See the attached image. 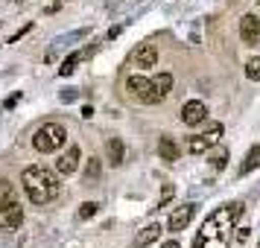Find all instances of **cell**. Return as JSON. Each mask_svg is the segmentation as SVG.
<instances>
[{
    "instance_id": "1",
    "label": "cell",
    "mask_w": 260,
    "mask_h": 248,
    "mask_svg": "<svg viewBox=\"0 0 260 248\" xmlns=\"http://www.w3.org/2000/svg\"><path fill=\"white\" fill-rule=\"evenodd\" d=\"M240 213H243V204H240V201H231V204L216 207V210L202 222L199 234H196V239H193L190 248H228Z\"/></svg>"
},
{
    "instance_id": "2",
    "label": "cell",
    "mask_w": 260,
    "mask_h": 248,
    "mask_svg": "<svg viewBox=\"0 0 260 248\" xmlns=\"http://www.w3.org/2000/svg\"><path fill=\"white\" fill-rule=\"evenodd\" d=\"M21 181H24V190L29 196V201H36V204H50L59 196V175L53 169H47L44 164L26 166Z\"/></svg>"
},
{
    "instance_id": "3",
    "label": "cell",
    "mask_w": 260,
    "mask_h": 248,
    "mask_svg": "<svg viewBox=\"0 0 260 248\" xmlns=\"http://www.w3.org/2000/svg\"><path fill=\"white\" fill-rule=\"evenodd\" d=\"M64 143H68V129H64L61 123H44V126H38L36 134H32V149L41 152V155L59 152Z\"/></svg>"
},
{
    "instance_id": "4",
    "label": "cell",
    "mask_w": 260,
    "mask_h": 248,
    "mask_svg": "<svg viewBox=\"0 0 260 248\" xmlns=\"http://www.w3.org/2000/svg\"><path fill=\"white\" fill-rule=\"evenodd\" d=\"M222 131H225L222 123H211V126L202 131V134H196V137H190V140H187V152H190V155H205V152H211L213 146L219 143Z\"/></svg>"
},
{
    "instance_id": "5",
    "label": "cell",
    "mask_w": 260,
    "mask_h": 248,
    "mask_svg": "<svg viewBox=\"0 0 260 248\" xmlns=\"http://www.w3.org/2000/svg\"><path fill=\"white\" fill-rule=\"evenodd\" d=\"M170 91H173V73H155L149 79V105L164 102Z\"/></svg>"
},
{
    "instance_id": "6",
    "label": "cell",
    "mask_w": 260,
    "mask_h": 248,
    "mask_svg": "<svg viewBox=\"0 0 260 248\" xmlns=\"http://www.w3.org/2000/svg\"><path fill=\"white\" fill-rule=\"evenodd\" d=\"M79 161H82V149L71 143V149H64V152L56 158V172L59 175H73L76 169H79Z\"/></svg>"
},
{
    "instance_id": "7",
    "label": "cell",
    "mask_w": 260,
    "mask_h": 248,
    "mask_svg": "<svg viewBox=\"0 0 260 248\" xmlns=\"http://www.w3.org/2000/svg\"><path fill=\"white\" fill-rule=\"evenodd\" d=\"M240 38L246 47H257L260 44V18L257 15H243L240 21Z\"/></svg>"
},
{
    "instance_id": "8",
    "label": "cell",
    "mask_w": 260,
    "mask_h": 248,
    "mask_svg": "<svg viewBox=\"0 0 260 248\" xmlns=\"http://www.w3.org/2000/svg\"><path fill=\"white\" fill-rule=\"evenodd\" d=\"M205 120H208V105H205L202 99L184 102V108H181V123H184V126H199Z\"/></svg>"
},
{
    "instance_id": "9",
    "label": "cell",
    "mask_w": 260,
    "mask_h": 248,
    "mask_svg": "<svg viewBox=\"0 0 260 248\" xmlns=\"http://www.w3.org/2000/svg\"><path fill=\"white\" fill-rule=\"evenodd\" d=\"M193 216H196V204H181V207H176V210L170 213V219H167V228H170V231H184V228H187L190 222H193Z\"/></svg>"
},
{
    "instance_id": "10",
    "label": "cell",
    "mask_w": 260,
    "mask_h": 248,
    "mask_svg": "<svg viewBox=\"0 0 260 248\" xmlns=\"http://www.w3.org/2000/svg\"><path fill=\"white\" fill-rule=\"evenodd\" d=\"M21 225H24V204L12 201V204H6V207L0 210V228H3V231H15V228H21Z\"/></svg>"
},
{
    "instance_id": "11",
    "label": "cell",
    "mask_w": 260,
    "mask_h": 248,
    "mask_svg": "<svg viewBox=\"0 0 260 248\" xmlns=\"http://www.w3.org/2000/svg\"><path fill=\"white\" fill-rule=\"evenodd\" d=\"M132 64L141 67V70L155 67V64H158V50H155V44H141V47L132 53Z\"/></svg>"
},
{
    "instance_id": "12",
    "label": "cell",
    "mask_w": 260,
    "mask_h": 248,
    "mask_svg": "<svg viewBox=\"0 0 260 248\" xmlns=\"http://www.w3.org/2000/svg\"><path fill=\"white\" fill-rule=\"evenodd\" d=\"M126 91H129L135 99H141V102L149 105V79H146V76H141V73L129 76V79H126Z\"/></svg>"
},
{
    "instance_id": "13",
    "label": "cell",
    "mask_w": 260,
    "mask_h": 248,
    "mask_svg": "<svg viewBox=\"0 0 260 248\" xmlns=\"http://www.w3.org/2000/svg\"><path fill=\"white\" fill-rule=\"evenodd\" d=\"M106 155H108V164L111 166H120L123 164V158H126V146L120 137H108L106 140Z\"/></svg>"
},
{
    "instance_id": "14",
    "label": "cell",
    "mask_w": 260,
    "mask_h": 248,
    "mask_svg": "<svg viewBox=\"0 0 260 248\" xmlns=\"http://www.w3.org/2000/svg\"><path fill=\"white\" fill-rule=\"evenodd\" d=\"M158 155H161V158H164L167 164H173V161H178V155H181V149H178V143L173 140V137H161V140H158Z\"/></svg>"
},
{
    "instance_id": "15",
    "label": "cell",
    "mask_w": 260,
    "mask_h": 248,
    "mask_svg": "<svg viewBox=\"0 0 260 248\" xmlns=\"http://www.w3.org/2000/svg\"><path fill=\"white\" fill-rule=\"evenodd\" d=\"M161 231H164V228H161V225H158V222L146 225V228H143L141 234L135 236V245H138V248H146V245H152L155 239L161 236Z\"/></svg>"
},
{
    "instance_id": "16",
    "label": "cell",
    "mask_w": 260,
    "mask_h": 248,
    "mask_svg": "<svg viewBox=\"0 0 260 248\" xmlns=\"http://www.w3.org/2000/svg\"><path fill=\"white\" fill-rule=\"evenodd\" d=\"M254 169H260V143L248 149L246 161H243V166H240V175H248V172H254Z\"/></svg>"
},
{
    "instance_id": "17",
    "label": "cell",
    "mask_w": 260,
    "mask_h": 248,
    "mask_svg": "<svg viewBox=\"0 0 260 248\" xmlns=\"http://www.w3.org/2000/svg\"><path fill=\"white\" fill-rule=\"evenodd\" d=\"M12 201H18L15 199V187L6 181V178H0V210H3L6 204H12Z\"/></svg>"
},
{
    "instance_id": "18",
    "label": "cell",
    "mask_w": 260,
    "mask_h": 248,
    "mask_svg": "<svg viewBox=\"0 0 260 248\" xmlns=\"http://www.w3.org/2000/svg\"><path fill=\"white\" fill-rule=\"evenodd\" d=\"M211 166H213V169H225V166H228V149H225V146H219V149L213 146V152H211Z\"/></svg>"
},
{
    "instance_id": "19",
    "label": "cell",
    "mask_w": 260,
    "mask_h": 248,
    "mask_svg": "<svg viewBox=\"0 0 260 248\" xmlns=\"http://www.w3.org/2000/svg\"><path fill=\"white\" fill-rule=\"evenodd\" d=\"M79 59H82V53H71L68 59L61 61V67H59V76H71V73L76 70V64H79Z\"/></svg>"
},
{
    "instance_id": "20",
    "label": "cell",
    "mask_w": 260,
    "mask_h": 248,
    "mask_svg": "<svg viewBox=\"0 0 260 248\" xmlns=\"http://www.w3.org/2000/svg\"><path fill=\"white\" fill-rule=\"evenodd\" d=\"M100 172H103L100 158H91V161H88V166H85V181H88V184H91V181H96V178H100Z\"/></svg>"
},
{
    "instance_id": "21",
    "label": "cell",
    "mask_w": 260,
    "mask_h": 248,
    "mask_svg": "<svg viewBox=\"0 0 260 248\" xmlns=\"http://www.w3.org/2000/svg\"><path fill=\"white\" fill-rule=\"evenodd\" d=\"M96 213H100V204H96V201H85V204H79V219H82V222L94 219Z\"/></svg>"
},
{
    "instance_id": "22",
    "label": "cell",
    "mask_w": 260,
    "mask_h": 248,
    "mask_svg": "<svg viewBox=\"0 0 260 248\" xmlns=\"http://www.w3.org/2000/svg\"><path fill=\"white\" fill-rule=\"evenodd\" d=\"M246 76L251 82H260V59H248L246 64Z\"/></svg>"
},
{
    "instance_id": "23",
    "label": "cell",
    "mask_w": 260,
    "mask_h": 248,
    "mask_svg": "<svg viewBox=\"0 0 260 248\" xmlns=\"http://www.w3.org/2000/svg\"><path fill=\"white\" fill-rule=\"evenodd\" d=\"M173 196H176V187H173V184H167V187L161 190V201H158V207H167Z\"/></svg>"
},
{
    "instance_id": "24",
    "label": "cell",
    "mask_w": 260,
    "mask_h": 248,
    "mask_svg": "<svg viewBox=\"0 0 260 248\" xmlns=\"http://www.w3.org/2000/svg\"><path fill=\"white\" fill-rule=\"evenodd\" d=\"M76 96H79L76 88H64V91L59 94V99H61V102H76Z\"/></svg>"
},
{
    "instance_id": "25",
    "label": "cell",
    "mask_w": 260,
    "mask_h": 248,
    "mask_svg": "<svg viewBox=\"0 0 260 248\" xmlns=\"http://www.w3.org/2000/svg\"><path fill=\"white\" fill-rule=\"evenodd\" d=\"M29 29H32V24H24V26H21V29H18V32L12 36V38H9V44H18V41H21V38H24L26 32H29Z\"/></svg>"
},
{
    "instance_id": "26",
    "label": "cell",
    "mask_w": 260,
    "mask_h": 248,
    "mask_svg": "<svg viewBox=\"0 0 260 248\" xmlns=\"http://www.w3.org/2000/svg\"><path fill=\"white\" fill-rule=\"evenodd\" d=\"M21 96H24V94H21V91H18V94H12V96H9V99H6V102H3V108H6V111H9V108H15V105H18V102H21Z\"/></svg>"
},
{
    "instance_id": "27",
    "label": "cell",
    "mask_w": 260,
    "mask_h": 248,
    "mask_svg": "<svg viewBox=\"0 0 260 248\" xmlns=\"http://www.w3.org/2000/svg\"><path fill=\"white\" fill-rule=\"evenodd\" d=\"M234 231H237V234H234L237 242H246V239H248V228H234Z\"/></svg>"
},
{
    "instance_id": "28",
    "label": "cell",
    "mask_w": 260,
    "mask_h": 248,
    "mask_svg": "<svg viewBox=\"0 0 260 248\" xmlns=\"http://www.w3.org/2000/svg\"><path fill=\"white\" fill-rule=\"evenodd\" d=\"M120 32H123V26H111V29H108V41H114Z\"/></svg>"
},
{
    "instance_id": "29",
    "label": "cell",
    "mask_w": 260,
    "mask_h": 248,
    "mask_svg": "<svg viewBox=\"0 0 260 248\" xmlns=\"http://www.w3.org/2000/svg\"><path fill=\"white\" fill-rule=\"evenodd\" d=\"M82 117H85V120H91V117H94V108L85 105V108H82Z\"/></svg>"
},
{
    "instance_id": "30",
    "label": "cell",
    "mask_w": 260,
    "mask_h": 248,
    "mask_svg": "<svg viewBox=\"0 0 260 248\" xmlns=\"http://www.w3.org/2000/svg\"><path fill=\"white\" fill-rule=\"evenodd\" d=\"M161 248H181V245H178V239H170V242H164Z\"/></svg>"
},
{
    "instance_id": "31",
    "label": "cell",
    "mask_w": 260,
    "mask_h": 248,
    "mask_svg": "<svg viewBox=\"0 0 260 248\" xmlns=\"http://www.w3.org/2000/svg\"><path fill=\"white\" fill-rule=\"evenodd\" d=\"M257 9H260V0H257Z\"/></svg>"
}]
</instances>
